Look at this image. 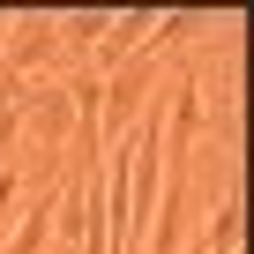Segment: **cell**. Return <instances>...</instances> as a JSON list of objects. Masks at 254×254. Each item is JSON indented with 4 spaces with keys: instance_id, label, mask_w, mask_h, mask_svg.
I'll return each instance as SVG.
<instances>
[{
    "instance_id": "obj_7",
    "label": "cell",
    "mask_w": 254,
    "mask_h": 254,
    "mask_svg": "<svg viewBox=\"0 0 254 254\" xmlns=\"http://www.w3.org/2000/svg\"><path fill=\"white\" fill-rule=\"evenodd\" d=\"M239 217H247V209H239V194H224V202H217V217H209V254H239Z\"/></svg>"
},
{
    "instance_id": "obj_1",
    "label": "cell",
    "mask_w": 254,
    "mask_h": 254,
    "mask_svg": "<svg viewBox=\"0 0 254 254\" xmlns=\"http://www.w3.org/2000/svg\"><path fill=\"white\" fill-rule=\"evenodd\" d=\"M157 67H165V53H157V45H142L135 60H120V67L97 82V142L135 127V112H142V105H150V90H157Z\"/></svg>"
},
{
    "instance_id": "obj_10",
    "label": "cell",
    "mask_w": 254,
    "mask_h": 254,
    "mask_svg": "<svg viewBox=\"0 0 254 254\" xmlns=\"http://www.w3.org/2000/svg\"><path fill=\"white\" fill-rule=\"evenodd\" d=\"M15 135H23V120H15V105H0V165H8V150H15Z\"/></svg>"
},
{
    "instance_id": "obj_8",
    "label": "cell",
    "mask_w": 254,
    "mask_h": 254,
    "mask_svg": "<svg viewBox=\"0 0 254 254\" xmlns=\"http://www.w3.org/2000/svg\"><path fill=\"white\" fill-rule=\"evenodd\" d=\"M15 209H23V172H15V165H0V239H8Z\"/></svg>"
},
{
    "instance_id": "obj_9",
    "label": "cell",
    "mask_w": 254,
    "mask_h": 254,
    "mask_svg": "<svg viewBox=\"0 0 254 254\" xmlns=\"http://www.w3.org/2000/svg\"><path fill=\"white\" fill-rule=\"evenodd\" d=\"M105 23H112L105 8H82V15H60V38H90V45H97V38H105Z\"/></svg>"
},
{
    "instance_id": "obj_4",
    "label": "cell",
    "mask_w": 254,
    "mask_h": 254,
    "mask_svg": "<svg viewBox=\"0 0 254 254\" xmlns=\"http://www.w3.org/2000/svg\"><path fill=\"white\" fill-rule=\"evenodd\" d=\"M202 135V75H180L165 97V165H180Z\"/></svg>"
},
{
    "instance_id": "obj_5",
    "label": "cell",
    "mask_w": 254,
    "mask_h": 254,
    "mask_svg": "<svg viewBox=\"0 0 254 254\" xmlns=\"http://www.w3.org/2000/svg\"><path fill=\"white\" fill-rule=\"evenodd\" d=\"M150 30H157V8H135V15H112V23H105V38H97V53H90V67H97V75H112L120 60H135V53L150 45Z\"/></svg>"
},
{
    "instance_id": "obj_6",
    "label": "cell",
    "mask_w": 254,
    "mask_h": 254,
    "mask_svg": "<svg viewBox=\"0 0 254 254\" xmlns=\"http://www.w3.org/2000/svg\"><path fill=\"white\" fill-rule=\"evenodd\" d=\"M53 194H60V187L23 194V209H15L8 239H0V254H45V247H53Z\"/></svg>"
},
{
    "instance_id": "obj_2",
    "label": "cell",
    "mask_w": 254,
    "mask_h": 254,
    "mask_svg": "<svg viewBox=\"0 0 254 254\" xmlns=\"http://www.w3.org/2000/svg\"><path fill=\"white\" fill-rule=\"evenodd\" d=\"M8 105H15V120H23V135L45 142V157H60V142L75 135V105H67V90H60V82H30V90H15Z\"/></svg>"
},
{
    "instance_id": "obj_3",
    "label": "cell",
    "mask_w": 254,
    "mask_h": 254,
    "mask_svg": "<svg viewBox=\"0 0 254 254\" xmlns=\"http://www.w3.org/2000/svg\"><path fill=\"white\" fill-rule=\"evenodd\" d=\"M53 53H60V15H53V8L8 23V45H0L8 75H38V67H53Z\"/></svg>"
}]
</instances>
